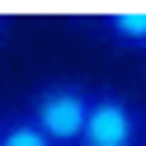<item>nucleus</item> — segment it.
Masks as SVG:
<instances>
[{
    "mask_svg": "<svg viewBox=\"0 0 146 146\" xmlns=\"http://www.w3.org/2000/svg\"><path fill=\"white\" fill-rule=\"evenodd\" d=\"M141 127H146V118H141L132 94H123V90H94L80 146H141Z\"/></svg>",
    "mask_w": 146,
    "mask_h": 146,
    "instance_id": "2",
    "label": "nucleus"
},
{
    "mask_svg": "<svg viewBox=\"0 0 146 146\" xmlns=\"http://www.w3.org/2000/svg\"><path fill=\"white\" fill-rule=\"evenodd\" d=\"M99 33L118 47H132V52H146V5H118V10H104L94 14Z\"/></svg>",
    "mask_w": 146,
    "mask_h": 146,
    "instance_id": "3",
    "label": "nucleus"
},
{
    "mask_svg": "<svg viewBox=\"0 0 146 146\" xmlns=\"http://www.w3.org/2000/svg\"><path fill=\"white\" fill-rule=\"evenodd\" d=\"M90 99H94V85H85V80H42L29 94L24 113L38 123V132L52 146H80Z\"/></svg>",
    "mask_w": 146,
    "mask_h": 146,
    "instance_id": "1",
    "label": "nucleus"
},
{
    "mask_svg": "<svg viewBox=\"0 0 146 146\" xmlns=\"http://www.w3.org/2000/svg\"><path fill=\"white\" fill-rule=\"evenodd\" d=\"M5 33H10V14L0 10V42H5Z\"/></svg>",
    "mask_w": 146,
    "mask_h": 146,
    "instance_id": "5",
    "label": "nucleus"
},
{
    "mask_svg": "<svg viewBox=\"0 0 146 146\" xmlns=\"http://www.w3.org/2000/svg\"><path fill=\"white\" fill-rule=\"evenodd\" d=\"M0 146H52V141L38 132V123L24 108H14V113H0Z\"/></svg>",
    "mask_w": 146,
    "mask_h": 146,
    "instance_id": "4",
    "label": "nucleus"
}]
</instances>
